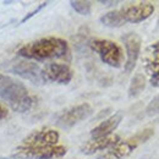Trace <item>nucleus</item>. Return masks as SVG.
Listing matches in <instances>:
<instances>
[{
    "label": "nucleus",
    "mask_w": 159,
    "mask_h": 159,
    "mask_svg": "<svg viewBox=\"0 0 159 159\" xmlns=\"http://www.w3.org/2000/svg\"><path fill=\"white\" fill-rule=\"evenodd\" d=\"M70 54L69 43L59 37H44L26 43L17 50V55L28 60L65 59Z\"/></svg>",
    "instance_id": "1"
},
{
    "label": "nucleus",
    "mask_w": 159,
    "mask_h": 159,
    "mask_svg": "<svg viewBox=\"0 0 159 159\" xmlns=\"http://www.w3.org/2000/svg\"><path fill=\"white\" fill-rule=\"evenodd\" d=\"M0 99L17 113H26L34 105V98L22 82L2 74H0Z\"/></svg>",
    "instance_id": "2"
},
{
    "label": "nucleus",
    "mask_w": 159,
    "mask_h": 159,
    "mask_svg": "<svg viewBox=\"0 0 159 159\" xmlns=\"http://www.w3.org/2000/svg\"><path fill=\"white\" fill-rule=\"evenodd\" d=\"M154 134V130L148 127V129H143L142 131H139L137 134H135L134 136L129 137V139L119 141L116 144H114L111 148H109L105 153H103L102 156L98 157V159H124L127 156H130L137 147H139L142 143L147 142Z\"/></svg>",
    "instance_id": "3"
},
{
    "label": "nucleus",
    "mask_w": 159,
    "mask_h": 159,
    "mask_svg": "<svg viewBox=\"0 0 159 159\" xmlns=\"http://www.w3.org/2000/svg\"><path fill=\"white\" fill-rule=\"evenodd\" d=\"M89 45L92 50L99 55L100 60L104 64L111 67H120L124 64L125 55H124L122 48L116 42L97 38V39L92 40Z\"/></svg>",
    "instance_id": "4"
},
{
    "label": "nucleus",
    "mask_w": 159,
    "mask_h": 159,
    "mask_svg": "<svg viewBox=\"0 0 159 159\" xmlns=\"http://www.w3.org/2000/svg\"><path fill=\"white\" fill-rule=\"evenodd\" d=\"M67 152V148L61 144L49 147H36V148H22L17 147L12 156L17 159H60Z\"/></svg>",
    "instance_id": "5"
},
{
    "label": "nucleus",
    "mask_w": 159,
    "mask_h": 159,
    "mask_svg": "<svg viewBox=\"0 0 159 159\" xmlns=\"http://www.w3.org/2000/svg\"><path fill=\"white\" fill-rule=\"evenodd\" d=\"M93 113V108L88 103H82L74 105L64 110L57 119V125L62 129H70L77 125L79 122L86 120Z\"/></svg>",
    "instance_id": "6"
},
{
    "label": "nucleus",
    "mask_w": 159,
    "mask_h": 159,
    "mask_svg": "<svg viewBox=\"0 0 159 159\" xmlns=\"http://www.w3.org/2000/svg\"><path fill=\"white\" fill-rule=\"evenodd\" d=\"M119 12L124 23H139L152 16L154 12V5L146 1H139L125 5L119 9Z\"/></svg>",
    "instance_id": "7"
},
{
    "label": "nucleus",
    "mask_w": 159,
    "mask_h": 159,
    "mask_svg": "<svg viewBox=\"0 0 159 159\" xmlns=\"http://www.w3.org/2000/svg\"><path fill=\"white\" fill-rule=\"evenodd\" d=\"M59 132L52 129H40L33 131L27 137L22 139L19 147L22 148H36V147H49L55 146L59 142Z\"/></svg>",
    "instance_id": "8"
},
{
    "label": "nucleus",
    "mask_w": 159,
    "mask_h": 159,
    "mask_svg": "<svg viewBox=\"0 0 159 159\" xmlns=\"http://www.w3.org/2000/svg\"><path fill=\"white\" fill-rule=\"evenodd\" d=\"M44 82H54L58 84H67L74 79V71L66 64L50 62L42 69Z\"/></svg>",
    "instance_id": "9"
},
{
    "label": "nucleus",
    "mask_w": 159,
    "mask_h": 159,
    "mask_svg": "<svg viewBox=\"0 0 159 159\" xmlns=\"http://www.w3.org/2000/svg\"><path fill=\"white\" fill-rule=\"evenodd\" d=\"M144 70L148 75L149 83L153 87H159V42L151 44L143 55Z\"/></svg>",
    "instance_id": "10"
},
{
    "label": "nucleus",
    "mask_w": 159,
    "mask_h": 159,
    "mask_svg": "<svg viewBox=\"0 0 159 159\" xmlns=\"http://www.w3.org/2000/svg\"><path fill=\"white\" fill-rule=\"evenodd\" d=\"M124 44L126 48V61H125V72L130 74L136 66V62L139 60L141 53V44L142 40L137 33L130 32L124 36Z\"/></svg>",
    "instance_id": "11"
},
{
    "label": "nucleus",
    "mask_w": 159,
    "mask_h": 159,
    "mask_svg": "<svg viewBox=\"0 0 159 159\" xmlns=\"http://www.w3.org/2000/svg\"><path fill=\"white\" fill-rule=\"evenodd\" d=\"M120 141V136L118 135H109V136H104V137H97V139H92L87 141L82 148L81 152L83 154L91 156L98 152H103V151H108L109 148H111L114 144H116Z\"/></svg>",
    "instance_id": "12"
},
{
    "label": "nucleus",
    "mask_w": 159,
    "mask_h": 159,
    "mask_svg": "<svg viewBox=\"0 0 159 159\" xmlns=\"http://www.w3.org/2000/svg\"><path fill=\"white\" fill-rule=\"evenodd\" d=\"M12 71L17 75H20L21 77H25L26 80L36 83V84H43L45 83L43 79V74H42V69L38 65L30 62V61H19L16 62V65H14Z\"/></svg>",
    "instance_id": "13"
},
{
    "label": "nucleus",
    "mask_w": 159,
    "mask_h": 159,
    "mask_svg": "<svg viewBox=\"0 0 159 159\" xmlns=\"http://www.w3.org/2000/svg\"><path fill=\"white\" fill-rule=\"evenodd\" d=\"M122 120V114L121 113H116L114 115H111L110 118L103 120L100 124H98L92 131V139H97V137H104V136H109L113 135V132L118 129Z\"/></svg>",
    "instance_id": "14"
},
{
    "label": "nucleus",
    "mask_w": 159,
    "mask_h": 159,
    "mask_svg": "<svg viewBox=\"0 0 159 159\" xmlns=\"http://www.w3.org/2000/svg\"><path fill=\"white\" fill-rule=\"evenodd\" d=\"M146 83H147V80H146V76L142 75V74H136L131 82H130V87H129V97L131 98H135L139 96L143 89L146 88Z\"/></svg>",
    "instance_id": "15"
},
{
    "label": "nucleus",
    "mask_w": 159,
    "mask_h": 159,
    "mask_svg": "<svg viewBox=\"0 0 159 159\" xmlns=\"http://www.w3.org/2000/svg\"><path fill=\"white\" fill-rule=\"evenodd\" d=\"M100 22L107 26V27H111V28H118L124 26V21L120 16L119 10H111L107 14H104L102 17H100Z\"/></svg>",
    "instance_id": "16"
},
{
    "label": "nucleus",
    "mask_w": 159,
    "mask_h": 159,
    "mask_svg": "<svg viewBox=\"0 0 159 159\" xmlns=\"http://www.w3.org/2000/svg\"><path fill=\"white\" fill-rule=\"evenodd\" d=\"M70 5L72 6V9L82 16H88L91 14L92 10V4L91 1H82V0H77V1H71Z\"/></svg>",
    "instance_id": "17"
},
{
    "label": "nucleus",
    "mask_w": 159,
    "mask_h": 159,
    "mask_svg": "<svg viewBox=\"0 0 159 159\" xmlns=\"http://www.w3.org/2000/svg\"><path fill=\"white\" fill-rule=\"evenodd\" d=\"M146 114L148 116H154L159 114V94L156 96L153 99L151 100L146 108Z\"/></svg>",
    "instance_id": "18"
},
{
    "label": "nucleus",
    "mask_w": 159,
    "mask_h": 159,
    "mask_svg": "<svg viewBox=\"0 0 159 159\" xmlns=\"http://www.w3.org/2000/svg\"><path fill=\"white\" fill-rule=\"evenodd\" d=\"M47 4H48V2H43V4H40V5H39V6H38V7H36V9L33 10V11H31V12H28V14H27V15H26V16H25V17H23V19H22V20L20 21V23H23V22H26V21H28V20H30V19H32V17H33L34 15H37V14L39 12L40 10H42V9H43V7H44V6L47 5Z\"/></svg>",
    "instance_id": "19"
},
{
    "label": "nucleus",
    "mask_w": 159,
    "mask_h": 159,
    "mask_svg": "<svg viewBox=\"0 0 159 159\" xmlns=\"http://www.w3.org/2000/svg\"><path fill=\"white\" fill-rule=\"evenodd\" d=\"M7 115H9V109H7L5 105L0 104V120L7 118Z\"/></svg>",
    "instance_id": "20"
},
{
    "label": "nucleus",
    "mask_w": 159,
    "mask_h": 159,
    "mask_svg": "<svg viewBox=\"0 0 159 159\" xmlns=\"http://www.w3.org/2000/svg\"><path fill=\"white\" fill-rule=\"evenodd\" d=\"M99 2L103 5H116L118 4V1H104V0H102Z\"/></svg>",
    "instance_id": "21"
}]
</instances>
